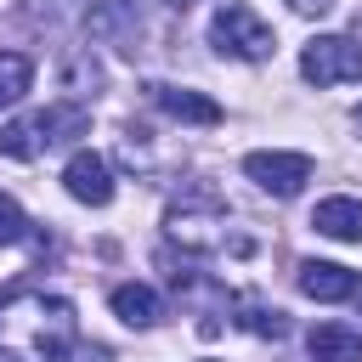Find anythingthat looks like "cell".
<instances>
[{"label": "cell", "instance_id": "6da1fadb", "mask_svg": "<svg viewBox=\"0 0 362 362\" xmlns=\"http://www.w3.org/2000/svg\"><path fill=\"white\" fill-rule=\"evenodd\" d=\"M74 305L45 288H17L0 300V362H68Z\"/></svg>", "mask_w": 362, "mask_h": 362}, {"label": "cell", "instance_id": "7a4b0ae2", "mask_svg": "<svg viewBox=\"0 0 362 362\" xmlns=\"http://www.w3.org/2000/svg\"><path fill=\"white\" fill-rule=\"evenodd\" d=\"M209 45H215L221 57H238V62H266V57L277 51V34H272L243 0H226V6H215V17H209Z\"/></svg>", "mask_w": 362, "mask_h": 362}, {"label": "cell", "instance_id": "3957f363", "mask_svg": "<svg viewBox=\"0 0 362 362\" xmlns=\"http://www.w3.org/2000/svg\"><path fill=\"white\" fill-rule=\"evenodd\" d=\"M226 221H232V209H226L215 192H187V198H175L170 215H164L170 238L187 243V249H221V243H226Z\"/></svg>", "mask_w": 362, "mask_h": 362}, {"label": "cell", "instance_id": "277c9868", "mask_svg": "<svg viewBox=\"0 0 362 362\" xmlns=\"http://www.w3.org/2000/svg\"><path fill=\"white\" fill-rule=\"evenodd\" d=\"M300 74L311 85H351V79H362V45L345 34H317L300 51Z\"/></svg>", "mask_w": 362, "mask_h": 362}, {"label": "cell", "instance_id": "5b68a950", "mask_svg": "<svg viewBox=\"0 0 362 362\" xmlns=\"http://www.w3.org/2000/svg\"><path fill=\"white\" fill-rule=\"evenodd\" d=\"M243 175H249L260 192H272V198H294V192L311 181V158L272 147V153H249V158H243Z\"/></svg>", "mask_w": 362, "mask_h": 362}, {"label": "cell", "instance_id": "8992f818", "mask_svg": "<svg viewBox=\"0 0 362 362\" xmlns=\"http://www.w3.org/2000/svg\"><path fill=\"white\" fill-rule=\"evenodd\" d=\"M62 187H68V198H79V204L102 209V204L113 198V170H107V158H102V153H74V158H68V170H62Z\"/></svg>", "mask_w": 362, "mask_h": 362}, {"label": "cell", "instance_id": "52a82bcc", "mask_svg": "<svg viewBox=\"0 0 362 362\" xmlns=\"http://www.w3.org/2000/svg\"><path fill=\"white\" fill-rule=\"evenodd\" d=\"M300 294H311V300H322V305H334V300H351L356 294V272L351 266H334V260H300Z\"/></svg>", "mask_w": 362, "mask_h": 362}, {"label": "cell", "instance_id": "ba28073f", "mask_svg": "<svg viewBox=\"0 0 362 362\" xmlns=\"http://www.w3.org/2000/svg\"><path fill=\"white\" fill-rule=\"evenodd\" d=\"M147 96L181 124H221V102H209V96H198L187 85H147Z\"/></svg>", "mask_w": 362, "mask_h": 362}, {"label": "cell", "instance_id": "9c48e42d", "mask_svg": "<svg viewBox=\"0 0 362 362\" xmlns=\"http://www.w3.org/2000/svg\"><path fill=\"white\" fill-rule=\"evenodd\" d=\"M311 226L334 243H362V198H322L311 209Z\"/></svg>", "mask_w": 362, "mask_h": 362}, {"label": "cell", "instance_id": "30bf717a", "mask_svg": "<svg viewBox=\"0 0 362 362\" xmlns=\"http://www.w3.org/2000/svg\"><path fill=\"white\" fill-rule=\"evenodd\" d=\"M305 351H311V362H362V334L345 322H317Z\"/></svg>", "mask_w": 362, "mask_h": 362}, {"label": "cell", "instance_id": "8fae6325", "mask_svg": "<svg viewBox=\"0 0 362 362\" xmlns=\"http://www.w3.org/2000/svg\"><path fill=\"white\" fill-rule=\"evenodd\" d=\"M113 317H119L124 328H153V322L164 317V300H158L147 283H119V288H113Z\"/></svg>", "mask_w": 362, "mask_h": 362}, {"label": "cell", "instance_id": "7c38bea8", "mask_svg": "<svg viewBox=\"0 0 362 362\" xmlns=\"http://www.w3.org/2000/svg\"><path fill=\"white\" fill-rule=\"evenodd\" d=\"M85 124H90V113H85V107H74V102H62V107H45V113H34L40 147H51V141H74V136H85Z\"/></svg>", "mask_w": 362, "mask_h": 362}, {"label": "cell", "instance_id": "4fadbf2b", "mask_svg": "<svg viewBox=\"0 0 362 362\" xmlns=\"http://www.w3.org/2000/svg\"><path fill=\"white\" fill-rule=\"evenodd\" d=\"M28 79H34V62H28L23 51H0V107L17 102V96L28 90Z\"/></svg>", "mask_w": 362, "mask_h": 362}, {"label": "cell", "instance_id": "5bb4252c", "mask_svg": "<svg viewBox=\"0 0 362 362\" xmlns=\"http://www.w3.org/2000/svg\"><path fill=\"white\" fill-rule=\"evenodd\" d=\"M0 153H6V158H34V153H40V130H34V119H11V124H0Z\"/></svg>", "mask_w": 362, "mask_h": 362}, {"label": "cell", "instance_id": "9a60e30c", "mask_svg": "<svg viewBox=\"0 0 362 362\" xmlns=\"http://www.w3.org/2000/svg\"><path fill=\"white\" fill-rule=\"evenodd\" d=\"M243 328H255V334H266V339H283V334H288L283 311H266V305H243Z\"/></svg>", "mask_w": 362, "mask_h": 362}, {"label": "cell", "instance_id": "2e32d148", "mask_svg": "<svg viewBox=\"0 0 362 362\" xmlns=\"http://www.w3.org/2000/svg\"><path fill=\"white\" fill-rule=\"evenodd\" d=\"M23 232H28V215L17 209V198H6V192H0V249H6V243H17Z\"/></svg>", "mask_w": 362, "mask_h": 362}, {"label": "cell", "instance_id": "e0dca14e", "mask_svg": "<svg viewBox=\"0 0 362 362\" xmlns=\"http://www.w3.org/2000/svg\"><path fill=\"white\" fill-rule=\"evenodd\" d=\"M300 17H322V11H334V0H288Z\"/></svg>", "mask_w": 362, "mask_h": 362}, {"label": "cell", "instance_id": "ac0fdd59", "mask_svg": "<svg viewBox=\"0 0 362 362\" xmlns=\"http://www.w3.org/2000/svg\"><path fill=\"white\" fill-rule=\"evenodd\" d=\"M175 6H187V0H175Z\"/></svg>", "mask_w": 362, "mask_h": 362}]
</instances>
